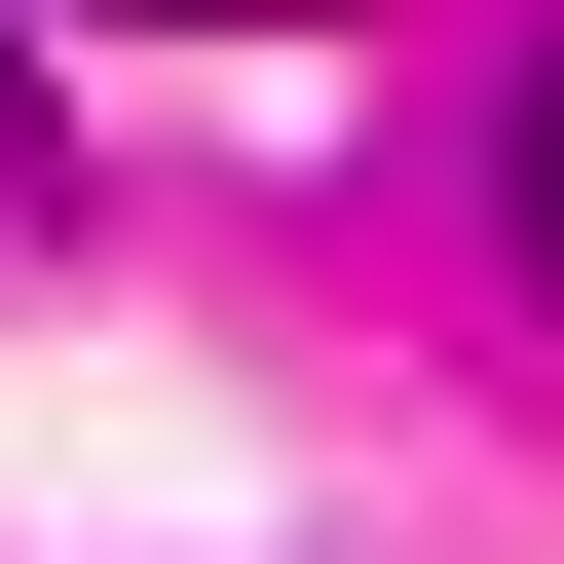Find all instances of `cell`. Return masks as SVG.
<instances>
[{"instance_id": "7a4b0ae2", "label": "cell", "mask_w": 564, "mask_h": 564, "mask_svg": "<svg viewBox=\"0 0 564 564\" xmlns=\"http://www.w3.org/2000/svg\"><path fill=\"white\" fill-rule=\"evenodd\" d=\"M0 263H39V76H0Z\"/></svg>"}, {"instance_id": "6da1fadb", "label": "cell", "mask_w": 564, "mask_h": 564, "mask_svg": "<svg viewBox=\"0 0 564 564\" xmlns=\"http://www.w3.org/2000/svg\"><path fill=\"white\" fill-rule=\"evenodd\" d=\"M489 188H527V302H564V76H527V151H489Z\"/></svg>"}, {"instance_id": "3957f363", "label": "cell", "mask_w": 564, "mask_h": 564, "mask_svg": "<svg viewBox=\"0 0 564 564\" xmlns=\"http://www.w3.org/2000/svg\"><path fill=\"white\" fill-rule=\"evenodd\" d=\"M151 39H302V0H151Z\"/></svg>"}]
</instances>
